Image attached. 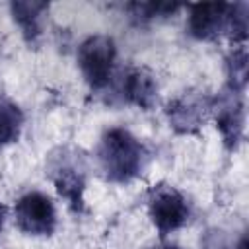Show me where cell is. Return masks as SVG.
Masks as SVG:
<instances>
[{
	"label": "cell",
	"instance_id": "obj_16",
	"mask_svg": "<svg viewBox=\"0 0 249 249\" xmlns=\"http://www.w3.org/2000/svg\"><path fill=\"white\" fill-rule=\"evenodd\" d=\"M4 220H6V206L0 202V231H2V228H4Z\"/></svg>",
	"mask_w": 249,
	"mask_h": 249
},
{
	"label": "cell",
	"instance_id": "obj_11",
	"mask_svg": "<svg viewBox=\"0 0 249 249\" xmlns=\"http://www.w3.org/2000/svg\"><path fill=\"white\" fill-rule=\"evenodd\" d=\"M21 126H23L21 109L14 101L0 97V148L16 142L21 132Z\"/></svg>",
	"mask_w": 249,
	"mask_h": 249
},
{
	"label": "cell",
	"instance_id": "obj_17",
	"mask_svg": "<svg viewBox=\"0 0 249 249\" xmlns=\"http://www.w3.org/2000/svg\"><path fill=\"white\" fill-rule=\"evenodd\" d=\"M235 249H247V237H241V241L235 245Z\"/></svg>",
	"mask_w": 249,
	"mask_h": 249
},
{
	"label": "cell",
	"instance_id": "obj_10",
	"mask_svg": "<svg viewBox=\"0 0 249 249\" xmlns=\"http://www.w3.org/2000/svg\"><path fill=\"white\" fill-rule=\"evenodd\" d=\"M49 10L47 2L41 0H18L10 4L14 21L19 25L27 45H37L41 39V18Z\"/></svg>",
	"mask_w": 249,
	"mask_h": 249
},
{
	"label": "cell",
	"instance_id": "obj_9",
	"mask_svg": "<svg viewBox=\"0 0 249 249\" xmlns=\"http://www.w3.org/2000/svg\"><path fill=\"white\" fill-rule=\"evenodd\" d=\"M123 95L128 103L150 111L158 99V84L154 74L142 66L130 68L123 82Z\"/></svg>",
	"mask_w": 249,
	"mask_h": 249
},
{
	"label": "cell",
	"instance_id": "obj_1",
	"mask_svg": "<svg viewBox=\"0 0 249 249\" xmlns=\"http://www.w3.org/2000/svg\"><path fill=\"white\" fill-rule=\"evenodd\" d=\"M97 160L107 181L128 183L142 171L146 148L126 128L115 126L105 130V134L101 136Z\"/></svg>",
	"mask_w": 249,
	"mask_h": 249
},
{
	"label": "cell",
	"instance_id": "obj_8",
	"mask_svg": "<svg viewBox=\"0 0 249 249\" xmlns=\"http://www.w3.org/2000/svg\"><path fill=\"white\" fill-rule=\"evenodd\" d=\"M230 4L226 2H204L193 4L189 10L187 27L195 39L210 41L228 31Z\"/></svg>",
	"mask_w": 249,
	"mask_h": 249
},
{
	"label": "cell",
	"instance_id": "obj_18",
	"mask_svg": "<svg viewBox=\"0 0 249 249\" xmlns=\"http://www.w3.org/2000/svg\"><path fill=\"white\" fill-rule=\"evenodd\" d=\"M152 249H179L177 245H158V247H152Z\"/></svg>",
	"mask_w": 249,
	"mask_h": 249
},
{
	"label": "cell",
	"instance_id": "obj_7",
	"mask_svg": "<svg viewBox=\"0 0 249 249\" xmlns=\"http://www.w3.org/2000/svg\"><path fill=\"white\" fill-rule=\"evenodd\" d=\"M212 99L200 91H185L179 97L171 99L165 107L169 126L177 134H195L206 121L210 113Z\"/></svg>",
	"mask_w": 249,
	"mask_h": 249
},
{
	"label": "cell",
	"instance_id": "obj_5",
	"mask_svg": "<svg viewBox=\"0 0 249 249\" xmlns=\"http://www.w3.org/2000/svg\"><path fill=\"white\" fill-rule=\"evenodd\" d=\"M210 111L214 113L216 126L222 134V140L228 150H235L243 138L245 126V109H243V91L224 88L214 99Z\"/></svg>",
	"mask_w": 249,
	"mask_h": 249
},
{
	"label": "cell",
	"instance_id": "obj_15",
	"mask_svg": "<svg viewBox=\"0 0 249 249\" xmlns=\"http://www.w3.org/2000/svg\"><path fill=\"white\" fill-rule=\"evenodd\" d=\"M202 249H233V247L224 239V233L220 230H214V231H206L204 233Z\"/></svg>",
	"mask_w": 249,
	"mask_h": 249
},
{
	"label": "cell",
	"instance_id": "obj_13",
	"mask_svg": "<svg viewBox=\"0 0 249 249\" xmlns=\"http://www.w3.org/2000/svg\"><path fill=\"white\" fill-rule=\"evenodd\" d=\"M249 6L245 2L230 4V19H228V33L235 45H243L247 39L249 29Z\"/></svg>",
	"mask_w": 249,
	"mask_h": 249
},
{
	"label": "cell",
	"instance_id": "obj_4",
	"mask_svg": "<svg viewBox=\"0 0 249 249\" xmlns=\"http://www.w3.org/2000/svg\"><path fill=\"white\" fill-rule=\"evenodd\" d=\"M148 212L160 235H167L179 230L189 220L187 198L175 187L165 183L152 187L148 195Z\"/></svg>",
	"mask_w": 249,
	"mask_h": 249
},
{
	"label": "cell",
	"instance_id": "obj_12",
	"mask_svg": "<svg viewBox=\"0 0 249 249\" xmlns=\"http://www.w3.org/2000/svg\"><path fill=\"white\" fill-rule=\"evenodd\" d=\"M226 70H228V88L243 91L247 84V72H249L247 51L243 45H237L231 49V53L226 58Z\"/></svg>",
	"mask_w": 249,
	"mask_h": 249
},
{
	"label": "cell",
	"instance_id": "obj_14",
	"mask_svg": "<svg viewBox=\"0 0 249 249\" xmlns=\"http://www.w3.org/2000/svg\"><path fill=\"white\" fill-rule=\"evenodd\" d=\"M181 6L179 4H165V2H134L128 4L126 10L130 12L132 18L140 19V21H150L156 18H167L171 14H175Z\"/></svg>",
	"mask_w": 249,
	"mask_h": 249
},
{
	"label": "cell",
	"instance_id": "obj_2",
	"mask_svg": "<svg viewBox=\"0 0 249 249\" xmlns=\"http://www.w3.org/2000/svg\"><path fill=\"white\" fill-rule=\"evenodd\" d=\"M49 177L54 183L58 195L68 200L70 208L80 212L84 208V189H86V167L80 154L58 148L51 154L47 165Z\"/></svg>",
	"mask_w": 249,
	"mask_h": 249
},
{
	"label": "cell",
	"instance_id": "obj_3",
	"mask_svg": "<svg viewBox=\"0 0 249 249\" xmlns=\"http://www.w3.org/2000/svg\"><path fill=\"white\" fill-rule=\"evenodd\" d=\"M117 58L115 41L109 35H91L78 49V64L82 76L91 89H103L111 76Z\"/></svg>",
	"mask_w": 249,
	"mask_h": 249
},
{
	"label": "cell",
	"instance_id": "obj_6",
	"mask_svg": "<svg viewBox=\"0 0 249 249\" xmlns=\"http://www.w3.org/2000/svg\"><path fill=\"white\" fill-rule=\"evenodd\" d=\"M14 214L18 228L27 235H51L56 228L54 204L47 195L39 191H31L19 196Z\"/></svg>",
	"mask_w": 249,
	"mask_h": 249
}]
</instances>
